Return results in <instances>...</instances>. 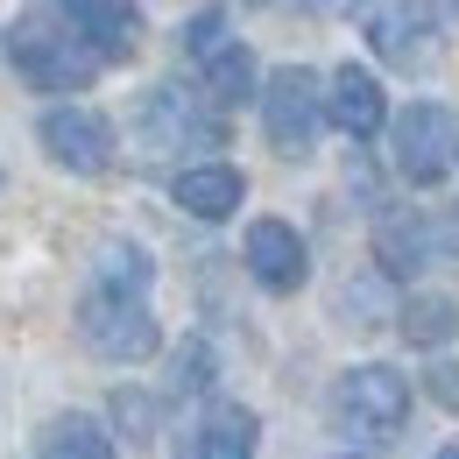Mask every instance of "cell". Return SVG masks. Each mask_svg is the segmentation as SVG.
<instances>
[{
  "label": "cell",
  "mask_w": 459,
  "mask_h": 459,
  "mask_svg": "<svg viewBox=\"0 0 459 459\" xmlns=\"http://www.w3.org/2000/svg\"><path fill=\"white\" fill-rule=\"evenodd\" d=\"M396 333L410 346H446L459 333V297H446V290H417V297H403Z\"/></svg>",
  "instance_id": "16"
},
{
  "label": "cell",
  "mask_w": 459,
  "mask_h": 459,
  "mask_svg": "<svg viewBox=\"0 0 459 459\" xmlns=\"http://www.w3.org/2000/svg\"><path fill=\"white\" fill-rule=\"evenodd\" d=\"M36 142L50 149V163L71 177H107L114 170V120L100 114V107H50L43 127H36Z\"/></svg>",
  "instance_id": "7"
},
{
  "label": "cell",
  "mask_w": 459,
  "mask_h": 459,
  "mask_svg": "<svg viewBox=\"0 0 459 459\" xmlns=\"http://www.w3.org/2000/svg\"><path fill=\"white\" fill-rule=\"evenodd\" d=\"M170 368H177V382H170L177 396H198V389L212 382V346H205V340H184Z\"/></svg>",
  "instance_id": "19"
},
{
  "label": "cell",
  "mask_w": 459,
  "mask_h": 459,
  "mask_svg": "<svg viewBox=\"0 0 459 459\" xmlns=\"http://www.w3.org/2000/svg\"><path fill=\"white\" fill-rule=\"evenodd\" d=\"M438 459H459V446H446V453H438Z\"/></svg>",
  "instance_id": "23"
},
{
  "label": "cell",
  "mask_w": 459,
  "mask_h": 459,
  "mask_svg": "<svg viewBox=\"0 0 459 459\" xmlns=\"http://www.w3.org/2000/svg\"><path fill=\"white\" fill-rule=\"evenodd\" d=\"M205 100H212V107H240V100H255V57H247L240 43L205 64Z\"/></svg>",
  "instance_id": "17"
},
{
  "label": "cell",
  "mask_w": 459,
  "mask_h": 459,
  "mask_svg": "<svg viewBox=\"0 0 459 459\" xmlns=\"http://www.w3.org/2000/svg\"><path fill=\"white\" fill-rule=\"evenodd\" d=\"M446 247H453V227H446V220H403V227H382V240H375V255H382L389 276H410V269L438 262Z\"/></svg>",
  "instance_id": "14"
},
{
  "label": "cell",
  "mask_w": 459,
  "mask_h": 459,
  "mask_svg": "<svg viewBox=\"0 0 459 459\" xmlns=\"http://www.w3.org/2000/svg\"><path fill=\"white\" fill-rule=\"evenodd\" d=\"M240 262H247L255 283L276 290V297L304 290V276H311V247H304V233L290 227V220H255L247 240H240Z\"/></svg>",
  "instance_id": "8"
},
{
  "label": "cell",
  "mask_w": 459,
  "mask_h": 459,
  "mask_svg": "<svg viewBox=\"0 0 459 459\" xmlns=\"http://www.w3.org/2000/svg\"><path fill=\"white\" fill-rule=\"evenodd\" d=\"M333 424L346 438H389L410 424V375L389 360H360L333 382Z\"/></svg>",
  "instance_id": "3"
},
{
  "label": "cell",
  "mask_w": 459,
  "mask_h": 459,
  "mask_svg": "<svg viewBox=\"0 0 459 459\" xmlns=\"http://www.w3.org/2000/svg\"><path fill=\"white\" fill-rule=\"evenodd\" d=\"M184 50H191L198 64H212L220 50H233V36H227V14H220V7L191 14V22H184Z\"/></svg>",
  "instance_id": "18"
},
{
  "label": "cell",
  "mask_w": 459,
  "mask_h": 459,
  "mask_svg": "<svg viewBox=\"0 0 459 459\" xmlns=\"http://www.w3.org/2000/svg\"><path fill=\"white\" fill-rule=\"evenodd\" d=\"M368 43L389 64H424L438 43V14L431 7H368Z\"/></svg>",
  "instance_id": "11"
},
{
  "label": "cell",
  "mask_w": 459,
  "mask_h": 459,
  "mask_svg": "<svg viewBox=\"0 0 459 459\" xmlns=\"http://www.w3.org/2000/svg\"><path fill=\"white\" fill-rule=\"evenodd\" d=\"M262 134L276 156H311L325 134V78H311L304 64H276L262 78Z\"/></svg>",
  "instance_id": "4"
},
{
  "label": "cell",
  "mask_w": 459,
  "mask_h": 459,
  "mask_svg": "<svg viewBox=\"0 0 459 459\" xmlns=\"http://www.w3.org/2000/svg\"><path fill=\"white\" fill-rule=\"evenodd\" d=\"M134 134H142V149L149 156H170V149H220V107L212 100H198V92H184V85H156L149 100H142V114H134Z\"/></svg>",
  "instance_id": "6"
},
{
  "label": "cell",
  "mask_w": 459,
  "mask_h": 459,
  "mask_svg": "<svg viewBox=\"0 0 459 459\" xmlns=\"http://www.w3.org/2000/svg\"><path fill=\"white\" fill-rule=\"evenodd\" d=\"M64 14H71V29H78L107 64L134 57V43H142V14L120 7V0H78V7H64Z\"/></svg>",
  "instance_id": "12"
},
{
  "label": "cell",
  "mask_w": 459,
  "mask_h": 459,
  "mask_svg": "<svg viewBox=\"0 0 459 459\" xmlns=\"http://www.w3.org/2000/svg\"><path fill=\"white\" fill-rule=\"evenodd\" d=\"M114 417L127 424V438H156V396H134V389H120V396H114Z\"/></svg>",
  "instance_id": "20"
},
{
  "label": "cell",
  "mask_w": 459,
  "mask_h": 459,
  "mask_svg": "<svg viewBox=\"0 0 459 459\" xmlns=\"http://www.w3.org/2000/svg\"><path fill=\"white\" fill-rule=\"evenodd\" d=\"M389 163H396L403 184H446L459 163V120L453 107H438V100H410L396 120H389Z\"/></svg>",
  "instance_id": "5"
},
{
  "label": "cell",
  "mask_w": 459,
  "mask_h": 459,
  "mask_svg": "<svg viewBox=\"0 0 459 459\" xmlns=\"http://www.w3.org/2000/svg\"><path fill=\"white\" fill-rule=\"evenodd\" d=\"M360 304H368V325H375V311L389 304V297H382V283H368V276H353V290H346V311H360Z\"/></svg>",
  "instance_id": "22"
},
{
  "label": "cell",
  "mask_w": 459,
  "mask_h": 459,
  "mask_svg": "<svg viewBox=\"0 0 459 459\" xmlns=\"http://www.w3.org/2000/svg\"><path fill=\"white\" fill-rule=\"evenodd\" d=\"M78 340L92 346L100 360H114V368H142V360L163 346V325H156V311H149V290L85 283V297H78Z\"/></svg>",
  "instance_id": "2"
},
{
  "label": "cell",
  "mask_w": 459,
  "mask_h": 459,
  "mask_svg": "<svg viewBox=\"0 0 459 459\" xmlns=\"http://www.w3.org/2000/svg\"><path fill=\"white\" fill-rule=\"evenodd\" d=\"M7 57H14V71H22L36 92H85V85L107 71V57L71 29L64 7H29V14L14 22V36H7Z\"/></svg>",
  "instance_id": "1"
},
{
  "label": "cell",
  "mask_w": 459,
  "mask_h": 459,
  "mask_svg": "<svg viewBox=\"0 0 459 459\" xmlns=\"http://www.w3.org/2000/svg\"><path fill=\"white\" fill-rule=\"evenodd\" d=\"M325 120L340 127L346 142H375L396 114H389V92H382V78L368 64H340L325 78Z\"/></svg>",
  "instance_id": "9"
},
{
  "label": "cell",
  "mask_w": 459,
  "mask_h": 459,
  "mask_svg": "<svg viewBox=\"0 0 459 459\" xmlns=\"http://www.w3.org/2000/svg\"><path fill=\"white\" fill-rule=\"evenodd\" d=\"M36 459H114V438H107L100 417L64 410V417H50V424L36 431Z\"/></svg>",
  "instance_id": "15"
},
{
  "label": "cell",
  "mask_w": 459,
  "mask_h": 459,
  "mask_svg": "<svg viewBox=\"0 0 459 459\" xmlns=\"http://www.w3.org/2000/svg\"><path fill=\"white\" fill-rule=\"evenodd\" d=\"M424 389L446 403V410H459V368L453 360H431V368H424Z\"/></svg>",
  "instance_id": "21"
},
{
  "label": "cell",
  "mask_w": 459,
  "mask_h": 459,
  "mask_svg": "<svg viewBox=\"0 0 459 459\" xmlns=\"http://www.w3.org/2000/svg\"><path fill=\"white\" fill-rule=\"evenodd\" d=\"M170 198H177V212H191V220H233L240 198H247V177L233 163H184L170 177Z\"/></svg>",
  "instance_id": "10"
},
{
  "label": "cell",
  "mask_w": 459,
  "mask_h": 459,
  "mask_svg": "<svg viewBox=\"0 0 459 459\" xmlns=\"http://www.w3.org/2000/svg\"><path fill=\"white\" fill-rule=\"evenodd\" d=\"M255 446H262V417L247 403H212L191 438V459H255Z\"/></svg>",
  "instance_id": "13"
}]
</instances>
